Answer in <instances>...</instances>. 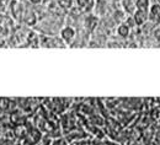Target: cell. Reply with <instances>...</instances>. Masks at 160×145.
Masks as SVG:
<instances>
[{"label": "cell", "instance_id": "obj_1", "mask_svg": "<svg viewBox=\"0 0 160 145\" xmlns=\"http://www.w3.org/2000/svg\"><path fill=\"white\" fill-rule=\"evenodd\" d=\"M148 17H149L148 16V11H145V10H137L133 14V20H134V23L137 26L144 25L148 20Z\"/></svg>", "mask_w": 160, "mask_h": 145}, {"label": "cell", "instance_id": "obj_2", "mask_svg": "<svg viewBox=\"0 0 160 145\" xmlns=\"http://www.w3.org/2000/svg\"><path fill=\"white\" fill-rule=\"evenodd\" d=\"M60 36H62V40H63V41L69 43V42H72L75 38V30H74L73 27H70V26H67V27H64V28L62 30Z\"/></svg>", "mask_w": 160, "mask_h": 145}, {"label": "cell", "instance_id": "obj_3", "mask_svg": "<svg viewBox=\"0 0 160 145\" xmlns=\"http://www.w3.org/2000/svg\"><path fill=\"white\" fill-rule=\"evenodd\" d=\"M129 33H131V27L129 26H127L126 23H121L120 26L117 27V35L120 36V37H127V36H129Z\"/></svg>", "mask_w": 160, "mask_h": 145}, {"label": "cell", "instance_id": "obj_4", "mask_svg": "<svg viewBox=\"0 0 160 145\" xmlns=\"http://www.w3.org/2000/svg\"><path fill=\"white\" fill-rule=\"evenodd\" d=\"M98 25V17L96 16H89L86 17L85 20V27L89 30V31H92Z\"/></svg>", "mask_w": 160, "mask_h": 145}, {"label": "cell", "instance_id": "obj_5", "mask_svg": "<svg viewBox=\"0 0 160 145\" xmlns=\"http://www.w3.org/2000/svg\"><path fill=\"white\" fill-rule=\"evenodd\" d=\"M25 21H26V23H27V25H30V26H33V25H35V23L37 22V17H36L35 12H33V11L26 12V16H25Z\"/></svg>", "mask_w": 160, "mask_h": 145}, {"label": "cell", "instance_id": "obj_6", "mask_svg": "<svg viewBox=\"0 0 160 145\" xmlns=\"http://www.w3.org/2000/svg\"><path fill=\"white\" fill-rule=\"evenodd\" d=\"M137 10H148V6H149V0H136L134 2Z\"/></svg>", "mask_w": 160, "mask_h": 145}, {"label": "cell", "instance_id": "obj_7", "mask_svg": "<svg viewBox=\"0 0 160 145\" xmlns=\"http://www.w3.org/2000/svg\"><path fill=\"white\" fill-rule=\"evenodd\" d=\"M78 5L80 7H84L86 10L92 7V0H78Z\"/></svg>", "mask_w": 160, "mask_h": 145}, {"label": "cell", "instance_id": "obj_8", "mask_svg": "<svg viewBox=\"0 0 160 145\" xmlns=\"http://www.w3.org/2000/svg\"><path fill=\"white\" fill-rule=\"evenodd\" d=\"M58 4H59V6L62 7V9L68 10V9L72 7V5H73V0H58Z\"/></svg>", "mask_w": 160, "mask_h": 145}, {"label": "cell", "instance_id": "obj_9", "mask_svg": "<svg viewBox=\"0 0 160 145\" xmlns=\"http://www.w3.org/2000/svg\"><path fill=\"white\" fill-rule=\"evenodd\" d=\"M150 16H160V5L154 4L150 7Z\"/></svg>", "mask_w": 160, "mask_h": 145}, {"label": "cell", "instance_id": "obj_10", "mask_svg": "<svg viewBox=\"0 0 160 145\" xmlns=\"http://www.w3.org/2000/svg\"><path fill=\"white\" fill-rule=\"evenodd\" d=\"M42 1L43 0H28V2H31L32 5H40V4H42Z\"/></svg>", "mask_w": 160, "mask_h": 145}, {"label": "cell", "instance_id": "obj_11", "mask_svg": "<svg viewBox=\"0 0 160 145\" xmlns=\"http://www.w3.org/2000/svg\"><path fill=\"white\" fill-rule=\"evenodd\" d=\"M158 4H159V5H160V0H158Z\"/></svg>", "mask_w": 160, "mask_h": 145}]
</instances>
